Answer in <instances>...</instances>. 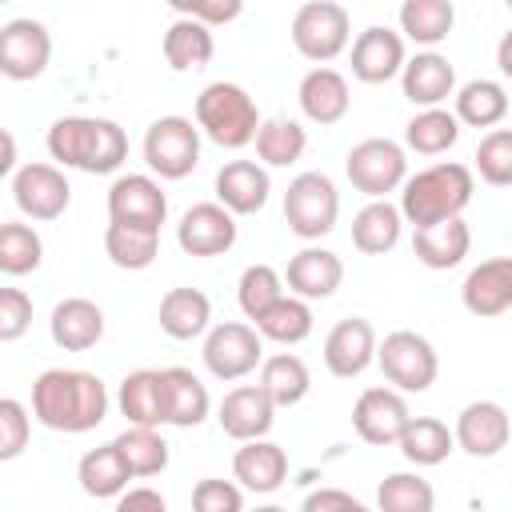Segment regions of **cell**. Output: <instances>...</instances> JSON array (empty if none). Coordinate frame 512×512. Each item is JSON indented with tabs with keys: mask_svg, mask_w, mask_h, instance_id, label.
<instances>
[{
	"mask_svg": "<svg viewBox=\"0 0 512 512\" xmlns=\"http://www.w3.org/2000/svg\"><path fill=\"white\" fill-rule=\"evenodd\" d=\"M232 476L248 492H276L284 484V476H288V456L272 440H248L232 456Z\"/></svg>",
	"mask_w": 512,
	"mask_h": 512,
	"instance_id": "cell-28",
	"label": "cell"
},
{
	"mask_svg": "<svg viewBox=\"0 0 512 512\" xmlns=\"http://www.w3.org/2000/svg\"><path fill=\"white\" fill-rule=\"evenodd\" d=\"M212 320V300L200 288H168L160 296V328L172 340H196L208 332Z\"/></svg>",
	"mask_w": 512,
	"mask_h": 512,
	"instance_id": "cell-31",
	"label": "cell"
},
{
	"mask_svg": "<svg viewBox=\"0 0 512 512\" xmlns=\"http://www.w3.org/2000/svg\"><path fill=\"white\" fill-rule=\"evenodd\" d=\"M400 228H404V212L400 204H388V200H372L356 212L352 220V244L364 252V256H384L400 244Z\"/></svg>",
	"mask_w": 512,
	"mask_h": 512,
	"instance_id": "cell-32",
	"label": "cell"
},
{
	"mask_svg": "<svg viewBox=\"0 0 512 512\" xmlns=\"http://www.w3.org/2000/svg\"><path fill=\"white\" fill-rule=\"evenodd\" d=\"M164 372V420L172 428H196L204 424L212 400H208V388L204 380L192 372V368H160Z\"/></svg>",
	"mask_w": 512,
	"mask_h": 512,
	"instance_id": "cell-27",
	"label": "cell"
},
{
	"mask_svg": "<svg viewBox=\"0 0 512 512\" xmlns=\"http://www.w3.org/2000/svg\"><path fill=\"white\" fill-rule=\"evenodd\" d=\"M476 172L492 188H512V128H492L476 144Z\"/></svg>",
	"mask_w": 512,
	"mask_h": 512,
	"instance_id": "cell-46",
	"label": "cell"
},
{
	"mask_svg": "<svg viewBox=\"0 0 512 512\" xmlns=\"http://www.w3.org/2000/svg\"><path fill=\"white\" fill-rule=\"evenodd\" d=\"M12 168H16V144H12V132H4V160H0V172L8 176ZM12 176H16V172H12Z\"/></svg>",
	"mask_w": 512,
	"mask_h": 512,
	"instance_id": "cell-54",
	"label": "cell"
},
{
	"mask_svg": "<svg viewBox=\"0 0 512 512\" xmlns=\"http://www.w3.org/2000/svg\"><path fill=\"white\" fill-rule=\"evenodd\" d=\"M456 24L452 0H404L400 4V32L416 44H440Z\"/></svg>",
	"mask_w": 512,
	"mask_h": 512,
	"instance_id": "cell-40",
	"label": "cell"
},
{
	"mask_svg": "<svg viewBox=\"0 0 512 512\" xmlns=\"http://www.w3.org/2000/svg\"><path fill=\"white\" fill-rule=\"evenodd\" d=\"M176 244L188 256H224L236 244V216L216 200L192 204L176 224Z\"/></svg>",
	"mask_w": 512,
	"mask_h": 512,
	"instance_id": "cell-16",
	"label": "cell"
},
{
	"mask_svg": "<svg viewBox=\"0 0 512 512\" xmlns=\"http://www.w3.org/2000/svg\"><path fill=\"white\" fill-rule=\"evenodd\" d=\"M268 192V168L256 160H228L216 172V204H224L232 216H256L268 204Z\"/></svg>",
	"mask_w": 512,
	"mask_h": 512,
	"instance_id": "cell-21",
	"label": "cell"
},
{
	"mask_svg": "<svg viewBox=\"0 0 512 512\" xmlns=\"http://www.w3.org/2000/svg\"><path fill=\"white\" fill-rule=\"evenodd\" d=\"M48 156L64 168L108 176L128 160V136L116 120L104 116H60L48 128Z\"/></svg>",
	"mask_w": 512,
	"mask_h": 512,
	"instance_id": "cell-2",
	"label": "cell"
},
{
	"mask_svg": "<svg viewBox=\"0 0 512 512\" xmlns=\"http://www.w3.org/2000/svg\"><path fill=\"white\" fill-rule=\"evenodd\" d=\"M76 480L80 488L92 496V500H120L128 492V464L120 460L116 444H100V448H88L76 464Z\"/></svg>",
	"mask_w": 512,
	"mask_h": 512,
	"instance_id": "cell-30",
	"label": "cell"
},
{
	"mask_svg": "<svg viewBox=\"0 0 512 512\" xmlns=\"http://www.w3.org/2000/svg\"><path fill=\"white\" fill-rule=\"evenodd\" d=\"M508 116V92L496 80H468L456 88V120L468 128H496Z\"/></svg>",
	"mask_w": 512,
	"mask_h": 512,
	"instance_id": "cell-36",
	"label": "cell"
},
{
	"mask_svg": "<svg viewBox=\"0 0 512 512\" xmlns=\"http://www.w3.org/2000/svg\"><path fill=\"white\" fill-rule=\"evenodd\" d=\"M340 192L324 172H300L284 192V220L300 240H320L336 228Z\"/></svg>",
	"mask_w": 512,
	"mask_h": 512,
	"instance_id": "cell-8",
	"label": "cell"
},
{
	"mask_svg": "<svg viewBox=\"0 0 512 512\" xmlns=\"http://www.w3.org/2000/svg\"><path fill=\"white\" fill-rule=\"evenodd\" d=\"M28 436H32L28 408L20 400L4 396L0 400V460H16L28 448Z\"/></svg>",
	"mask_w": 512,
	"mask_h": 512,
	"instance_id": "cell-47",
	"label": "cell"
},
{
	"mask_svg": "<svg viewBox=\"0 0 512 512\" xmlns=\"http://www.w3.org/2000/svg\"><path fill=\"white\" fill-rule=\"evenodd\" d=\"M256 332L264 340H276V344H300V340H308L312 336V308H308V300H300V296L276 300L256 320Z\"/></svg>",
	"mask_w": 512,
	"mask_h": 512,
	"instance_id": "cell-44",
	"label": "cell"
},
{
	"mask_svg": "<svg viewBox=\"0 0 512 512\" xmlns=\"http://www.w3.org/2000/svg\"><path fill=\"white\" fill-rule=\"evenodd\" d=\"M436 492L420 472H392L376 488V512H432Z\"/></svg>",
	"mask_w": 512,
	"mask_h": 512,
	"instance_id": "cell-43",
	"label": "cell"
},
{
	"mask_svg": "<svg viewBox=\"0 0 512 512\" xmlns=\"http://www.w3.org/2000/svg\"><path fill=\"white\" fill-rule=\"evenodd\" d=\"M400 88L416 108H440L456 92V68L440 52H416L400 72Z\"/></svg>",
	"mask_w": 512,
	"mask_h": 512,
	"instance_id": "cell-23",
	"label": "cell"
},
{
	"mask_svg": "<svg viewBox=\"0 0 512 512\" xmlns=\"http://www.w3.org/2000/svg\"><path fill=\"white\" fill-rule=\"evenodd\" d=\"M396 448L404 452L408 464L432 468V464H444V460H448V452L456 448V436H452V428H448L444 420H436V416H412Z\"/></svg>",
	"mask_w": 512,
	"mask_h": 512,
	"instance_id": "cell-34",
	"label": "cell"
},
{
	"mask_svg": "<svg viewBox=\"0 0 512 512\" xmlns=\"http://www.w3.org/2000/svg\"><path fill=\"white\" fill-rule=\"evenodd\" d=\"M112 444H116L120 460L128 464L132 480L160 476V472L168 468V444H164V436H160L156 428H136V424H128Z\"/></svg>",
	"mask_w": 512,
	"mask_h": 512,
	"instance_id": "cell-39",
	"label": "cell"
},
{
	"mask_svg": "<svg viewBox=\"0 0 512 512\" xmlns=\"http://www.w3.org/2000/svg\"><path fill=\"white\" fill-rule=\"evenodd\" d=\"M200 356L216 380H244L248 372H256L264 364V336L256 332V324L224 320V324L208 328Z\"/></svg>",
	"mask_w": 512,
	"mask_h": 512,
	"instance_id": "cell-10",
	"label": "cell"
},
{
	"mask_svg": "<svg viewBox=\"0 0 512 512\" xmlns=\"http://www.w3.org/2000/svg\"><path fill=\"white\" fill-rule=\"evenodd\" d=\"M160 48H164V60H168L172 72H196V68H204V64L212 60V52H216L212 28H204V24L188 20V16H176V20L168 24Z\"/></svg>",
	"mask_w": 512,
	"mask_h": 512,
	"instance_id": "cell-33",
	"label": "cell"
},
{
	"mask_svg": "<svg viewBox=\"0 0 512 512\" xmlns=\"http://www.w3.org/2000/svg\"><path fill=\"white\" fill-rule=\"evenodd\" d=\"M48 332H52V344L56 348H64V352H88L104 336V312H100V304H92L84 296H68V300H60L52 308Z\"/></svg>",
	"mask_w": 512,
	"mask_h": 512,
	"instance_id": "cell-25",
	"label": "cell"
},
{
	"mask_svg": "<svg viewBox=\"0 0 512 512\" xmlns=\"http://www.w3.org/2000/svg\"><path fill=\"white\" fill-rule=\"evenodd\" d=\"M104 252L116 268H128V272H140L156 260L160 252V232L156 228H132V224H112L104 228Z\"/></svg>",
	"mask_w": 512,
	"mask_h": 512,
	"instance_id": "cell-38",
	"label": "cell"
},
{
	"mask_svg": "<svg viewBox=\"0 0 512 512\" xmlns=\"http://www.w3.org/2000/svg\"><path fill=\"white\" fill-rule=\"evenodd\" d=\"M192 512H244V496L232 480L220 476H204L192 488Z\"/></svg>",
	"mask_w": 512,
	"mask_h": 512,
	"instance_id": "cell-48",
	"label": "cell"
},
{
	"mask_svg": "<svg viewBox=\"0 0 512 512\" xmlns=\"http://www.w3.org/2000/svg\"><path fill=\"white\" fill-rule=\"evenodd\" d=\"M452 436H456V448H464L476 460H488V456H496V452L508 448V440H512V416L496 400H472V404L460 408Z\"/></svg>",
	"mask_w": 512,
	"mask_h": 512,
	"instance_id": "cell-15",
	"label": "cell"
},
{
	"mask_svg": "<svg viewBox=\"0 0 512 512\" xmlns=\"http://www.w3.org/2000/svg\"><path fill=\"white\" fill-rule=\"evenodd\" d=\"M12 200L32 220H56V216L68 212L72 184H68V176L56 164L36 160V164L16 168V176H12Z\"/></svg>",
	"mask_w": 512,
	"mask_h": 512,
	"instance_id": "cell-13",
	"label": "cell"
},
{
	"mask_svg": "<svg viewBox=\"0 0 512 512\" xmlns=\"http://www.w3.org/2000/svg\"><path fill=\"white\" fill-rule=\"evenodd\" d=\"M460 300L472 316L480 320H492L500 312L512 308V256H492V260H480L464 284H460Z\"/></svg>",
	"mask_w": 512,
	"mask_h": 512,
	"instance_id": "cell-20",
	"label": "cell"
},
{
	"mask_svg": "<svg viewBox=\"0 0 512 512\" xmlns=\"http://www.w3.org/2000/svg\"><path fill=\"white\" fill-rule=\"evenodd\" d=\"M44 260V240L32 224L8 220L0 224V272L4 276H28Z\"/></svg>",
	"mask_w": 512,
	"mask_h": 512,
	"instance_id": "cell-42",
	"label": "cell"
},
{
	"mask_svg": "<svg viewBox=\"0 0 512 512\" xmlns=\"http://www.w3.org/2000/svg\"><path fill=\"white\" fill-rule=\"evenodd\" d=\"M408 420H412L408 400L396 388H364L356 396V404H352V428H356V436L364 444H376V448L400 444Z\"/></svg>",
	"mask_w": 512,
	"mask_h": 512,
	"instance_id": "cell-12",
	"label": "cell"
},
{
	"mask_svg": "<svg viewBox=\"0 0 512 512\" xmlns=\"http://www.w3.org/2000/svg\"><path fill=\"white\" fill-rule=\"evenodd\" d=\"M32 328V296L24 288H0V340L12 344Z\"/></svg>",
	"mask_w": 512,
	"mask_h": 512,
	"instance_id": "cell-49",
	"label": "cell"
},
{
	"mask_svg": "<svg viewBox=\"0 0 512 512\" xmlns=\"http://www.w3.org/2000/svg\"><path fill=\"white\" fill-rule=\"evenodd\" d=\"M348 40H352V20H348L344 4H336V0H308V4L296 8V16H292V44L316 68L336 60L348 48Z\"/></svg>",
	"mask_w": 512,
	"mask_h": 512,
	"instance_id": "cell-6",
	"label": "cell"
},
{
	"mask_svg": "<svg viewBox=\"0 0 512 512\" xmlns=\"http://www.w3.org/2000/svg\"><path fill=\"white\" fill-rule=\"evenodd\" d=\"M376 364L396 392H428L440 372V356H436L432 340L412 328L388 332L376 348Z\"/></svg>",
	"mask_w": 512,
	"mask_h": 512,
	"instance_id": "cell-5",
	"label": "cell"
},
{
	"mask_svg": "<svg viewBox=\"0 0 512 512\" xmlns=\"http://www.w3.org/2000/svg\"><path fill=\"white\" fill-rule=\"evenodd\" d=\"M256 512H288V508H280V504H260Z\"/></svg>",
	"mask_w": 512,
	"mask_h": 512,
	"instance_id": "cell-55",
	"label": "cell"
},
{
	"mask_svg": "<svg viewBox=\"0 0 512 512\" xmlns=\"http://www.w3.org/2000/svg\"><path fill=\"white\" fill-rule=\"evenodd\" d=\"M144 164L160 180H184L200 164V128L188 116H160L144 132Z\"/></svg>",
	"mask_w": 512,
	"mask_h": 512,
	"instance_id": "cell-9",
	"label": "cell"
},
{
	"mask_svg": "<svg viewBox=\"0 0 512 512\" xmlns=\"http://www.w3.org/2000/svg\"><path fill=\"white\" fill-rule=\"evenodd\" d=\"M404 64V36L384 24H372L352 40V76L364 84H388L404 72Z\"/></svg>",
	"mask_w": 512,
	"mask_h": 512,
	"instance_id": "cell-18",
	"label": "cell"
},
{
	"mask_svg": "<svg viewBox=\"0 0 512 512\" xmlns=\"http://www.w3.org/2000/svg\"><path fill=\"white\" fill-rule=\"evenodd\" d=\"M224 436L248 444V440H264L268 428L276 424V404L260 384H240L232 392H224L220 412H216Z\"/></svg>",
	"mask_w": 512,
	"mask_h": 512,
	"instance_id": "cell-17",
	"label": "cell"
},
{
	"mask_svg": "<svg viewBox=\"0 0 512 512\" xmlns=\"http://www.w3.org/2000/svg\"><path fill=\"white\" fill-rule=\"evenodd\" d=\"M172 8H176V16H188V20L204 24V28L232 24V20L244 12L240 0H172Z\"/></svg>",
	"mask_w": 512,
	"mask_h": 512,
	"instance_id": "cell-50",
	"label": "cell"
},
{
	"mask_svg": "<svg viewBox=\"0 0 512 512\" xmlns=\"http://www.w3.org/2000/svg\"><path fill=\"white\" fill-rule=\"evenodd\" d=\"M300 112L312 120V124H320V128H328V124H340L344 116H348V104H352V92H348V80L336 72V68H312V72H304V80H300Z\"/></svg>",
	"mask_w": 512,
	"mask_h": 512,
	"instance_id": "cell-24",
	"label": "cell"
},
{
	"mask_svg": "<svg viewBox=\"0 0 512 512\" xmlns=\"http://www.w3.org/2000/svg\"><path fill=\"white\" fill-rule=\"evenodd\" d=\"M496 64H500V72L504 76H512V28L500 36V44H496Z\"/></svg>",
	"mask_w": 512,
	"mask_h": 512,
	"instance_id": "cell-53",
	"label": "cell"
},
{
	"mask_svg": "<svg viewBox=\"0 0 512 512\" xmlns=\"http://www.w3.org/2000/svg\"><path fill=\"white\" fill-rule=\"evenodd\" d=\"M260 112L256 100L248 96V88L232 84V80H216L208 88H200L196 96V128L220 144V148H244L256 140L260 132Z\"/></svg>",
	"mask_w": 512,
	"mask_h": 512,
	"instance_id": "cell-4",
	"label": "cell"
},
{
	"mask_svg": "<svg viewBox=\"0 0 512 512\" xmlns=\"http://www.w3.org/2000/svg\"><path fill=\"white\" fill-rule=\"evenodd\" d=\"M356 508H360V500H352L344 488H316L300 504V512H356Z\"/></svg>",
	"mask_w": 512,
	"mask_h": 512,
	"instance_id": "cell-51",
	"label": "cell"
},
{
	"mask_svg": "<svg viewBox=\"0 0 512 512\" xmlns=\"http://www.w3.org/2000/svg\"><path fill=\"white\" fill-rule=\"evenodd\" d=\"M472 192H476L472 168L456 164V160H440V164H428V168H420L416 176L404 180L400 212L412 224V232L416 228H432V224L456 220L468 208Z\"/></svg>",
	"mask_w": 512,
	"mask_h": 512,
	"instance_id": "cell-3",
	"label": "cell"
},
{
	"mask_svg": "<svg viewBox=\"0 0 512 512\" xmlns=\"http://www.w3.org/2000/svg\"><path fill=\"white\" fill-rule=\"evenodd\" d=\"M116 404H120V416L136 428H160L168 424L164 420V372L160 368H136L120 380V392H116Z\"/></svg>",
	"mask_w": 512,
	"mask_h": 512,
	"instance_id": "cell-26",
	"label": "cell"
},
{
	"mask_svg": "<svg viewBox=\"0 0 512 512\" xmlns=\"http://www.w3.org/2000/svg\"><path fill=\"white\" fill-rule=\"evenodd\" d=\"M376 348H380L376 344V328L364 316H348V320L332 324V332L324 340V364H328L332 376L352 380L376 360Z\"/></svg>",
	"mask_w": 512,
	"mask_h": 512,
	"instance_id": "cell-19",
	"label": "cell"
},
{
	"mask_svg": "<svg viewBox=\"0 0 512 512\" xmlns=\"http://www.w3.org/2000/svg\"><path fill=\"white\" fill-rule=\"evenodd\" d=\"M108 220L160 232V224L168 220V196H164L160 180H152L144 172L116 176L112 188H108Z\"/></svg>",
	"mask_w": 512,
	"mask_h": 512,
	"instance_id": "cell-11",
	"label": "cell"
},
{
	"mask_svg": "<svg viewBox=\"0 0 512 512\" xmlns=\"http://www.w3.org/2000/svg\"><path fill=\"white\" fill-rule=\"evenodd\" d=\"M340 280H344V264H340V256L336 252H328V248H300L292 260H288V268H284V284L292 288V296H300V300H328L336 288H340Z\"/></svg>",
	"mask_w": 512,
	"mask_h": 512,
	"instance_id": "cell-22",
	"label": "cell"
},
{
	"mask_svg": "<svg viewBox=\"0 0 512 512\" xmlns=\"http://www.w3.org/2000/svg\"><path fill=\"white\" fill-rule=\"evenodd\" d=\"M32 416L52 432H92L108 416V388L96 372L48 368L32 380Z\"/></svg>",
	"mask_w": 512,
	"mask_h": 512,
	"instance_id": "cell-1",
	"label": "cell"
},
{
	"mask_svg": "<svg viewBox=\"0 0 512 512\" xmlns=\"http://www.w3.org/2000/svg\"><path fill=\"white\" fill-rule=\"evenodd\" d=\"M356 512H372V508H364V504H360V508H356Z\"/></svg>",
	"mask_w": 512,
	"mask_h": 512,
	"instance_id": "cell-56",
	"label": "cell"
},
{
	"mask_svg": "<svg viewBox=\"0 0 512 512\" xmlns=\"http://www.w3.org/2000/svg\"><path fill=\"white\" fill-rule=\"evenodd\" d=\"M460 140V120L448 108H420L404 124V144L420 156H440Z\"/></svg>",
	"mask_w": 512,
	"mask_h": 512,
	"instance_id": "cell-37",
	"label": "cell"
},
{
	"mask_svg": "<svg viewBox=\"0 0 512 512\" xmlns=\"http://www.w3.org/2000/svg\"><path fill=\"white\" fill-rule=\"evenodd\" d=\"M112 512H168V504L156 488H128Z\"/></svg>",
	"mask_w": 512,
	"mask_h": 512,
	"instance_id": "cell-52",
	"label": "cell"
},
{
	"mask_svg": "<svg viewBox=\"0 0 512 512\" xmlns=\"http://www.w3.org/2000/svg\"><path fill=\"white\" fill-rule=\"evenodd\" d=\"M308 148V132L288 120V116H276V120H264L260 132H256V156L268 164V168H288L304 156Z\"/></svg>",
	"mask_w": 512,
	"mask_h": 512,
	"instance_id": "cell-41",
	"label": "cell"
},
{
	"mask_svg": "<svg viewBox=\"0 0 512 512\" xmlns=\"http://www.w3.org/2000/svg\"><path fill=\"white\" fill-rule=\"evenodd\" d=\"M236 300H240V312L256 324L276 300H284V276H280L272 264H248V268L240 272Z\"/></svg>",
	"mask_w": 512,
	"mask_h": 512,
	"instance_id": "cell-45",
	"label": "cell"
},
{
	"mask_svg": "<svg viewBox=\"0 0 512 512\" xmlns=\"http://www.w3.org/2000/svg\"><path fill=\"white\" fill-rule=\"evenodd\" d=\"M472 248V232L468 224L456 216V220H444V224H432V228H416L412 232V252L424 268H456Z\"/></svg>",
	"mask_w": 512,
	"mask_h": 512,
	"instance_id": "cell-29",
	"label": "cell"
},
{
	"mask_svg": "<svg viewBox=\"0 0 512 512\" xmlns=\"http://www.w3.org/2000/svg\"><path fill=\"white\" fill-rule=\"evenodd\" d=\"M260 388L272 396L276 408H292L308 396L312 388V376H308V364L296 356V352H276V356H264L260 364Z\"/></svg>",
	"mask_w": 512,
	"mask_h": 512,
	"instance_id": "cell-35",
	"label": "cell"
},
{
	"mask_svg": "<svg viewBox=\"0 0 512 512\" xmlns=\"http://www.w3.org/2000/svg\"><path fill=\"white\" fill-rule=\"evenodd\" d=\"M344 172L352 180L356 192L372 196V200H384L388 192L404 188L408 180V156L396 140L388 136H372V140H360L348 148L344 156Z\"/></svg>",
	"mask_w": 512,
	"mask_h": 512,
	"instance_id": "cell-7",
	"label": "cell"
},
{
	"mask_svg": "<svg viewBox=\"0 0 512 512\" xmlns=\"http://www.w3.org/2000/svg\"><path fill=\"white\" fill-rule=\"evenodd\" d=\"M52 60V36L40 20L20 16L0 28V72L8 80H36Z\"/></svg>",
	"mask_w": 512,
	"mask_h": 512,
	"instance_id": "cell-14",
	"label": "cell"
}]
</instances>
